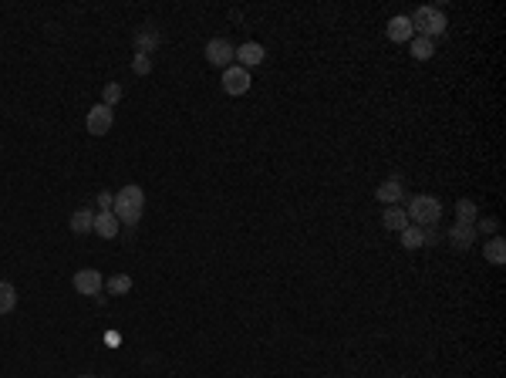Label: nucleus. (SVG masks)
Segmentation results:
<instances>
[{
  "label": "nucleus",
  "instance_id": "1",
  "mask_svg": "<svg viewBox=\"0 0 506 378\" xmlns=\"http://www.w3.org/2000/svg\"><path fill=\"white\" fill-rule=\"evenodd\" d=\"M142 209H145V193H142V186H122L115 193V203H112V213L118 216V223L125 226H135L138 220H142Z\"/></svg>",
  "mask_w": 506,
  "mask_h": 378
},
{
  "label": "nucleus",
  "instance_id": "2",
  "mask_svg": "<svg viewBox=\"0 0 506 378\" xmlns=\"http://www.w3.org/2000/svg\"><path fill=\"white\" fill-rule=\"evenodd\" d=\"M412 27H415V34L419 37H429V41H436V37L446 34V27H449V20L446 14L439 11V7H419L415 14H412Z\"/></svg>",
  "mask_w": 506,
  "mask_h": 378
},
{
  "label": "nucleus",
  "instance_id": "3",
  "mask_svg": "<svg viewBox=\"0 0 506 378\" xmlns=\"http://www.w3.org/2000/svg\"><path fill=\"white\" fill-rule=\"evenodd\" d=\"M442 216V203L436 196H412L408 200V223L415 226H436Z\"/></svg>",
  "mask_w": 506,
  "mask_h": 378
},
{
  "label": "nucleus",
  "instance_id": "4",
  "mask_svg": "<svg viewBox=\"0 0 506 378\" xmlns=\"http://www.w3.org/2000/svg\"><path fill=\"white\" fill-rule=\"evenodd\" d=\"M112 125H115V112H112L108 105H95V108H88V119H84L88 136H108Z\"/></svg>",
  "mask_w": 506,
  "mask_h": 378
},
{
  "label": "nucleus",
  "instance_id": "5",
  "mask_svg": "<svg viewBox=\"0 0 506 378\" xmlns=\"http://www.w3.org/2000/svg\"><path fill=\"white\" fill-rule=\"evenodd\" d=\"M233 58H236V48L226 41V37H213L209 44H206V61L213 65V68H230L233 65Z\"/></svg>",
  "mask_w": 506,
  "mask_h": 378
},
{
  "label": "nucleus",
  "instance_id": "6",
  "mask_svg": "<svg viewBox=\"0 0 506 378\" xmlns=\"http://www.w3.org/2000/svg\"><path fill=\"white\" fill-rule=\"evenodd\" d=\"M250 85H253V78H250V71L247 68L230 65V68L223 71V91H226V95H247Z\"/></svg>",
  "mask_w": 506,
  "mask_h": 378
},
{
  "label": "nucleus",
  "instance_id": "7",
  "mask_svg": "<svg viewBox=\"0 0 506 378\" xmlns=\"http://www.w3.org/2000/svg\"><path fill=\"white\" fill-rule=\"evenodd\" d=\"M74 291L84 294V297H98L101 287H105V277L98 271H91V267H84V271H74Z\"/></svg>",
  "mask_w": 506,
  "mask_h": 378
},
{
  "label": "nucleus",
  "instance_id": "8",
  "mask_svg": "<svg viewBox=\"0 0 506 378\" xmlns=\"http://www.w3.org/2000/svg\"><path fill=\"white\" fill-rule=\"evenodd\" d=\"M264 58H267V51H264V44H257V41H247V44L236 48V61H240V68H247V71L264 65Z\"/></svg>",
  "mask_w": 506,
  "mask_h": 378
},
{
  "label": "nucleus",
  "instance_id": "9",
  "mask_svg": "<svg viewBox=\"0 0 506 378\" xmlns=\"http://www.w3.org/2000/svg\"><path fill=\"white\" fill-rule=\"evenodd\" d=\"M385 34H388V41H395V44H408V41L415 37V27H412V20L405 18V14H398V18L388 20Z\"/></svg>",
  "mask_w": 506,
  "mask_h": 378
},
{
  "label": "nucleus",
  "instance_id": "10",
  "mask_svg": "<svg viewBox=\"0 0 506 378\" xmlns=\"http://www.w3.org/2000/svg\"><path fill=\"white\" fill-rule=\"evenodd\" d=\"M118 230H122V223H118V216L112 209H98L95 213V233H98L101 240H115Z\"/></svg>",
  "mask_w": 506,
  "mask_h": 378
},
{
  "label": "nucleus",
  "instance_id": "11",
  "mask_svg": "<svg viewBox=\"0 0 506 378\" xmlns=\"http://www.w3.org/2000/svg\"><path fill=\"white\" fill-rule=\"evenodd\" d=\"M375 196H378V203H388V207H398L405 200V183L402 179H385L382 186L375 189Z\"/></svg>",
  "mask_w": 506,
  "mask_h": 378
},
{
  "label": "nucleus",
  "instance_id": "12",
  "mask_svg": "<svg viewBox=\"0 0 506 378\" xmlns=\"http://www.w3.org/2000/svg\"><path fill=\"white\" fill-rule=\"evenodd\" d=\"M449 240H453L455 250H469L472 243H476V223H453Z\"/></svg>",
  "mask_w": 506,
  "mask_h": 378
},
{
  "label": "nucleus",
  "instance_id": "13",
  "mask_svg": "<svg viewBox=\"0 0 506 378\" xmlns=\"http://www.w3.org/2000/svg\"><path fill=\"white\" fill-rule=\"evenodd\" d=\"M159 44H162V37H159L155 27H142V31L135 34V54H152Z\"/></svg>",
  "mask_w": 506,
  "mask_h": 378
},
{
  "label": "nucleus",
  "instance_id": "14",
  "mask_svg": "<svg viewBox=\"0 0 506 378\" xmlns=\"http://www.w3.org/2000/svg\"><path fill=\"white\" fill-rule=\"evenodd\" d=\"M382 226H385V230H398V233H402L405 226H408V213H405L402 207H388L385 213H382Z\"/></svg>",
  "mask_w": 506,
  "mask_h": 378
},
{
  "label": "nucleus",
  "instance_id": "15",
  "mask_svg": "<svg viewBox=\"0 0 506 378\" xmlns=\"http://www.w3.org/2000/svg\"><path fill=\"white\" fill-rule=\"evenodd\" d=\"M483 254H486L489 263L503 267V263H506V240H503V237H489L486 247H483Z\"/></svg>",
  "mask_w": 506,
  "mask_h": 378
},
{
  "label": "nucleus",
  "instance_id": "16",
  "mask_svg": "<svg viewBox=\"0 0 506 378\" xmlns=\"http://www.w3.org/2000/svg\"><path fill=\"white\" fill-rule=\"evenodd\" d=\"M71 230H74L78 237L91 233V230H95V213H91V209H74V213H71Z\"/></svg>",
  "mask_w": 506,
  "mask_h": 378
},
{
  "label": "nucleus",
  "instance_id": "17",
  "mask_svg": "<svg viewBox=\"0 0 506 378\" xmlns=\"http://www.w3.org/2000/svg\"><path fill=\"white\" fill-rule=\"evenodd\" d=\"M402 247L405 250H419V247H425V226H415L408 223L402 230Z\"/></svg>",
  "mask_w": 506,
  "mask_h": 378
},
{
  "label": "nucleus",
  "instance_id": "18",
  "mask_svg": "<svg viewBox=\"0 0 506 378\" xmlns=\"http://www.w3.org/2000/svg\"><path fill=\"white\" fill-rule=\"evenodd\" d=\"M408 48H412V58H415V61H429V58L436 54V41L415 34L412 41H408Z\"/></svg>",
  "mask_w": 506,
  "mask_h": 378
},
{
  "label": "nucleus",
  "instance_id": "19",
  "mask_svg": "<svg viewBox=\"0 0 506 378\" xmlns=\"http://www.w3.org/2000/svg\"><path fill=\"white\" fill-rule=\"evenodd\" d=\"M476 216H479V207L472 200H459L455 203V223H476Z\"/></svg>",
  "mask_w": 506,
  "mask_h": 378
},
{
  "label": "nucleus",
  "instance_id": "20",
  "mask_svg": "<svg viewBox=\"0 0 506 378\" xmlns=\"http://www.w3.org/2000/svg\"><path fill=\"white\" fill-rule=\"evenodd\" d=\"M101 291H108V294H129L132 291V277L129 274H112L108 280H105V287Z\"/></svg>",
  "mask_w": 506,
  "mask_h": 378
},
{
  "label": "nucleus",
  "instance_id": "21",
  "mask_svg": "<svg viewBox=\"0 0 506 378\" xmlns=\"http://www.w3.org/2000/svg\"><path fill=\"white\" fill-rule=\"evenodd\" d=\"M14 308H17V291H14V284L0 280V314H11Z\"/></svg>",
  "mask_w": 506,
  "mask_h": 378
},
{
  "label": "nucleus",
  "instance_id": "22",
  "mask_svg": "<svg viewBox=\"0 0 506 378\" xmlns=\"http://www.w3.org/2000/svg\"><path fill=\"white\" fill-rule=\"evenodd\" d=\"M118 102H122V85H118V82H108V85L101 88V105L112 108V105H118Z\"/></svg>",
  "mask_w": 506,
  "mask_h": 378
},
{
  "label": "nucleus",
  "instance_id": "23",
  "mask_svg": "<svg viewBox=\"0 0 506 378\" xmlns=\"http://www.w3.org/2000/svg\"><path fill=\"white\" fill-rule=\"evenodd\" d=\"M132 71H135V74H142V78H145V74L152 71L149 54H135V58H132Z\"/></svg>",
  "mask_w": 506,
  "mask_h": 378
},
{
  "label": "nucleus",
  "instance_id": "24",
  "mask_svg": "<svg viewBox=\"0 0 506 378\" xmlns=\"http://www.w3.org/2000/svg\"><path fill=\"white\" fill-rule=\"evenodd\" d=\"M496 230H500V223H496L493 216H486V220H479V226H476V233H493V237H496Z\"/></svg>",
  "mask_w": 506,
  "mask_h": 378
},
{
  "label": "nucleus",
  "instance_id": "25",
  "mask_svg": "<svg viewBox=\"0 0 506 378\" xmlns=\"http://www.w3.org/2000/svg\"><path fill=\"white\" fill-rule=\"evenodd\" d=\"M112 203H115V196H112V193H98V207L101 209H112Z\"/></svg>",
  "mask_w": 506,
  "mask_h": 378
},
{
  "label": "nucleus",
  "instance_id": "26",
  "mask_svg": "<svg viewBox=\"0 0 506 378\" xmlns=\"http://www.w3.org/2000/svg\"><path fill=\"white\" fill-rule=\"evenodd\" d=\"M82 378H95V375H82Z\"/></svg>",
  "mask_w": 506,
  "mask_h": 378
}]
</instances>
